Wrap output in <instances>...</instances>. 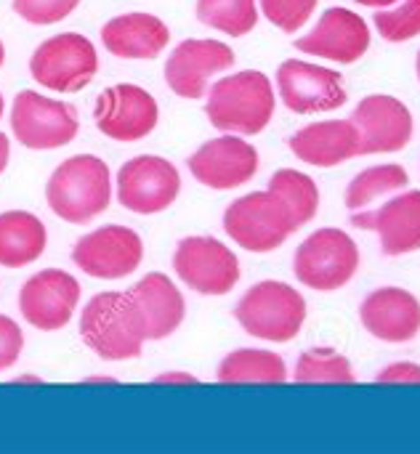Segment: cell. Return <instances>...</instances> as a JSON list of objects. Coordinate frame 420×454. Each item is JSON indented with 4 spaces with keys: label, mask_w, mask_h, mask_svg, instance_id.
Here are the masks:
<instances>
[{
    "label": "cell",
    "mask_w": 420,
    "mask_h": 454,
    "mask_svg": "<svg viewBox=\"0 0 420 454\" xmlns=\"http://www.w3.org/2000/svg\"><path fill=\"white\" fill-rule=\"evenodd\" d=\"M354 3H362V5H370V8H384V5H392L397 0H354Z\"/></svg>",
    "instance_id": "obj_37"
},
{
    "label": "cell",
    "mask_w": 420,
    "mask_h": 454,
    "mask_svg": "<svg viewBox=\"0 0 420 454\" xmlns=\"http://www.w3.org/2000/svg\"><path fill=\"white\" fill-rule=\"evenodd\" d=\"M144 258L141 237L128 226H101L83 234L72 247V263L93 279H123L131 277Z\"/></svg>",
    "instance_id": "obj_11"
},
{
    "label": "cell",
    "mask_w": 420,
    "mask_h": 454,
    "mask_svg": "<svg viewBox=\"0 0 420 454\" xmlns=\"http://www.w3.org/2000/svg\"><path fill=\"white\" fill-rule=\"evenodd\" d=\"M85 383H109V386H112V383H115V378H88Z\"/></svg>",
    "instance_id": "obj_39"
},
{
    "label": "cell",
    "mask_w": 420,
    "mask_h": 454,
    "mask_svg": "<svg viewBox=\"0 0 420 454\" xmlns=\"http://www.w3.org/2000/svg\"><path fill=\"white\" fill-rule=\"evenodd\" d=\"M176 277L200 295H226L240 282L237 255L213 237H186L173 255Z\"/></svg>",
    "instance_id": "obj_10"
},
{
    "label": "cell",
    "mask_w": 420,
    "mask_h": 454,
    "mask_svg": "<svg viewBox=\"0 0 420 454\" xmlns=\"http://www.w3.org/2000/svg\"><path fill=\"white\" fill-rule=\"evenodd\" d=\"M178 192L181 176L176 165L157 154L133 157L117 173V202L136 215L162 213L176 202Z\"/></svg>",
    "instance_id": "obj_9"
},
{
    "label": "cell",
    "mask_w": 420,
    "mask_h": 454,
    "mask_svg": "<svg viewBox=\"0 0 420 454\" xmlns=\"http://www.w3.org/2000/svg\"><path fill=\"white\" fill-rule=\"evenodd\" d=\"M352 223L378 234L386 255H408L420 250V192H405L376 213L354 210Z\"/></svg>",
    "instance_id": "obj_20"
},
{
    "label": "cell",
    "mask_w": 420,
    "mask_h": 454,
    "mask_svg": "<svg viewBox=\"0 0 420 454\" xmlns=\"http://www.w3.org/2000/svg\"><path fill=\"white\" fill-rule=\"evenodd\" d=\"M360 269V247L341 229H317L309 234L293 258L296 279L317 293L346 287Z\"/></svg>",
    "instance_id": "obj_5"
},
{
    "label": "cell",
    "mask_w": 420,
    "mask_h": 454,
    "mask_svg": "<svg viewBox=\"0 0 420 454\" xmlns=\"http://www.w3.org/2000/svg\"><path fill=\"white\" fill-rule=\"evenodd\" d=\"M352 122L362 138V154L400 152L413 138V114L394 96H368L352 114Z\"/></svg>",
    "instance_id": "obj_18"
},
{
    "label": "cell",
    "mask_w": 420,
    "mask_h": 454,
    "mask_svg": "<svg viewBox=\"0 0 420 454\" xmlns=\"http://www.w3.org/2000/svg\"><path fill=\"white\" fill-rule=\"evenodd\" d=\"M96 128L112 141H141L160 120L157 101L149 90L133 82H120L99 93L93 106Z\"/></svg>",
    "instance_id": "obj_12"
},
{
    "label": "cell",
    "mask_w": 420,
    "mask_h": 454,
    "mask_svg": "<svg viewBox=\"0 0 420 454\" xmlns=\"http://www.w3.org/2000/svg\"><path fill=\"white\" fill-rule=\"evenodd\" d=\"M128 293L133 298L147 340H162L181 327L186 303L178 287L165 274L152 271L144 279H139Z\"/></svg>",
    "instance_id": "obj_21"
},
{
    "label": "cell",
    "mask_w": 420,
    "mask_h": 454,
    "mask_svg": "<svg viewBox=\"0 0 420 454\" xmlns=\"http://www.w3.org/2000/svg\"><path fill=\"white\" fill-rule=\"evenodd\" d=\"M234 319L240 327L269 343H290L304 330L306 322V301L304 295L285 282H258L253 285L237 303Z\"/></svg>",
    "instance_id": "obj_4"
},
{
    "label": "cell",
    "mask_w": 420,
    "mask_h": 454,
    "mask_svg": "<svg viewBox=\"0 0 420 454\" xmlns=\"http://www.w3.org/2000/svg\"><path fill=\"white\" fill-rule=\"evenodd\" d=\"M11 5L29 24H56L67 19L80 0H13Z\"/></svg>",
    "instance_id": "obj_32"
},
{
    "label": "cell",
    "mask_w": 420,
    "mask_h": 454,
    "mask_svg": "<svg viewBox=\"0 0 420 454\" xmlns=\"http://www.w3.org/2000/svg\"><path fill=\"white\" fill-rule=\"evenodd\" d=\"M155 383H189V386H197L200 380L189 372H165V375H157Z\"/></svg>",
    "instance_id": "obj_35"
},
{
    "label": "cell",
    "mask_w": 420,
    "mask_h": 454,
    "mask_svg": "<svg viewBox=\"0 0 420 454\" xmlns=\"http://www.w3.org/2000/svg\"><path fill=\"white\" fill-rule=\"evenodd\" d=\"M101 43L117 59H157L170 43V29L162 19L133 11L109 19L101 27Z\"/></svg>",
    "instance_id": "obj_23"
},
{
    "label": "cell",
    "mask_w": 420,
    "mask_h": 454,
    "mask_svg": "<svg viewBox=\"0 0 420 454\" xmlns=\"http://www.w3.org/2000/svg\"><path fill=\"white\" fill-rule=\"evenodd\" d=\"M99 72V56L93 43L77 32H61L43 40L32 59L29 74L43 88L56 93H77L83 90Z\"/></svg>",
    "instance_id": "obj_7"
},
{
    "label": "cell",
    "mask_w": 420,
    "mask_h": 454,
    "mask_svg": "<svg viewBox=\"0 0 420 454\" xmlns=\"http://www.w3.org/2000/svg\"><path fill=\"white\" fill-rule=\"evenodd\" d=\"M410 184V176L402 165L389 162V165H376L362 170L360 176L352 178L349 189H346V207L349 210H362L370 202H376L384 194L400 192Z\"/></svg>",
    "instance_id": "obj_27"
},
{
    "label": "cell",
    "mask_w": 420,
    "mask_h": 454,
    "mask_svg": "<svg viewBox=\"0 0 420 454\" xmlns=\"http://www.w3.org/2000/svg\"><path fill=\"white\" fill-rule=\"evenodd\" d=\"M258 152L240 136H221L208 144H202L192 157H189V173L216 189H237L245 186L256 173H258Z\"/></svg>",
    "instance_id": "obj_16"
},
{
    "label": "cell",
    "mask_w": 420,
    "mask_h": 454,
    "mask_svg": "<svg viewBox=\"0 0 420 454\" xmlns=\"http://www.w3.org/2000/svg\"><path fill=\"white\" fill-rule=\"evenodd\" d=\"M376 29L389 43H405L420 35V0H402L400 8L376 11Z\"/></svg>",
    "instance_id": "obj_30"
},
{
    "label": "cell",
    "mask_w": 420,
    "mask_h": 454,
    "mask_svg": "<svg viewBox=\"0 0 420 454\" xmlns=\"http://www.w3.org/2000/svg\"><path fill=\"white\" fill-rule=\"evenodd\" d=\"M298 51L336 61V64H354L370 48V27L368 21L349 11V8H328L317 27L293 43Z\"/></svg>",
    "instance_id": "obj_17"
},
{
    "label": "cell",
    "mask_w": 420,
    "mask_h": 454,
    "mask_svg": "<svg viewBox=\"0 0 420 454\" xmlns=\"http://www.w3.org/2000/svg\"><path fill=\"white\" fill-rule=\"evenodd\" d=\"M418 80H420V51H418Z\"/></svg>",
    "instance_id": "obj_42"
},
{
    "label": "cell",
    "mask_w": 420,
    "mask_h": 454,
    "mask_svg": "<svg viewBox=\"0 0 420 454\" xmlns=\"http://www.w3.org/2000/svg\"><path fill=\"white\" fill-rule=\"evenodd\" d=\"M3 61H5V48H3V40H0V67H3Z\"/></svg>",
    "instance_id": "obj_40"
},
{
    "label": "cell",
    "mask_w": 420,
    "mask_h": 454,
    "mask_svg": "<svg viewBox=\"0 0 420 454\" xmlns=\"http://www.w3.org/2000/svg\"><path fill=\"white\" fill-rule=\"evenodd\" d=\"M197 19L224 35L242 37L258 24L256 0H197Z\"/></svg>",
    "instance_id": "obj_28"
},
{
    "label": "cell",
    "mask_w": 420,
    "mask_h": 454,
    "mask_svg": "<svg viewBox=\"0 0 420 454\" xmlns=\"http://www.w3.org/2000/svg\"><path fill=\"white\" fill-rule=\"evenodd\" d=\"M13 383H43L40 378H29V375H24V378H16Z\"/></svg>",
    "instance_id": "obj_38"
},
{
    "label": "cell",
    "mask_w": 420,
    "mask_h": 454,
    "mask_svg": "<svg viewBox=\"0 0 420 454\" xmlns=\"http://www.w3.org/2000/svg\"><path fill=\"white\" fill-rule=\"evenodd\" d=\"M109 168L96 154H75L64 160L45 184V202L53 215L67 223H88L109 207Z\"/></svg>",
    "instance_id": "obj_1"
},
{
    "label": "cell",
    "mask_w": 420,
    "mask_h": 454,
    "mask_svg": "<svg viewBox=\"0 0 420 454\" xmlns=\"http://www.w3.org/2000/svg\"><path fill=\"white\" fill-rule=\"evenodd\" d=\"M218 383L240 386V383H274L282 386L288 380V367L280 354L261 348H240L232 351L216 372Z\"/></svg>",
    "instance_id": "obj_25"
},
{
    "label": "cell",
    "mask_w": 420,
    "mask_h": 454,
    "mask_svg": "<svg viewBox=\"0 0 420 454\" xmlns=\"http://www.w3.org/2000/svg\"><path fill=\"white\" fill-rule=\"evenodd\" d=\"M8 157H11V144H8V136L0 133V173L8 168Z\"/></svg>",
    "instance_id": "obj_36"
},
{
    "label": "cell",
    "mask_w": 420,
    "mask_h": 454,
    "mask_svg": "<svg viewBox=\"0 0 420 454\" xmlns=\"http://www.w3.org/2000/svg\"><path fill=\"white\" fill-rule=\"evenodd\" d=\"M11 130L21 146L51 152L75 141L80 130L77 109L59 98L40 96L37 90H21L11 106Z\"/></svg>",
    "instance_id": "obj_8"
},
{
    "label": "cell",
    "mask_w": 420,
    "mask_h": 454,
    "mask_svg": "<svg viewBox=\"0 0 420 454\" xmlns=\"http://www.w3.org/2000/svg\"><path fill=\"white\" fill-rule=\"evenodd\" d=\"M360 319L384 343H410L420 333V301L402 287H381L365 298Z\"/></svg>",
    "instance_id": "obj_19"
},
{
    "label": "cell",
    "mask_w": 420,
    "mask_h": 454,
    "mask_svg": "<svg viewBox=\"0 0 420 454\" xmlns=\"http://www.w3.org/2000/svg\"><path fill=\"white\" fill-rule=\"evenodd\" d=\"M21 348H24V335L19 325L0 314V372L11 370L19 362Z\"/></svg>",
    "instance_id": "obj_33"
},
{
    "label": "cell",
    "mask_w": 420,
    "mask_h": 454,
    "mask_svg": "<svg viewBox=\"0 0 420 454\" xmlns=\"http://www.w3.org/2000/svg\"><path fill=\"white\" fill-rule=\"evenodd\" d=\"M205 114L224 133L256 136L274 117V88L258 69L221 77L208 96Z\"/></svg>",
    "instance_id": "obj_3"
},
{
    "label": "cell",
    "mask_w": 420,
    "mask_h": 454,
    "mask_svg": "<svg viewBox=\"0 0 420 454\" xmlns=\"http://www.w3.org/2000/svg\"><path fill=\"white\" fill-rule=\"evenodd\" d=\"M317 3L320 0H261V11L282 32H296L312 19Z\"/></svg>",
    "instance_id": "obj_31"
},
{
    "label": "cell",
    "mask_w": 420,
    "mask_h": 454,
    "mask_svg": "<svg viewBox=\"0 0 420 454\" xmlns=\"http://www.w3.org/2000/svg\"><path fill=\"white\" fill-rule=\"evenodd\" d=\"M269 192L282 202V207L290 213L298 229L306 226L320 210V189L314 178H309L301 170H293V168L277 170L269 178Z\"/></svg>",
    "instance_id": "obj_26"
},
{
    "label": "cell",
    "mask_w": 420,
    "mask_h": 454,
    "mask_svg": "<svg viewBox=\"0 0 420 454\" xmlns=\"http://www.w3.org/2000/svg\"><path fill=\"white\" fill-rule=\"evenodd\" d=\"M77 303L80 285L61 269H43L19 290V311L40 333H56L67 327Z\"/></svg>",
    "instance_id": "obj_14"
},
{
    "label": "cell",
    "mask_w": 420,
    "mask_h": 454,
    "mask_svg": "<svg viewBox=\"0 0 420 454\" xmlns=\"http://www.w3.org/2000/svg\"><path fill=\"white\" fill-rule=\"evenodd\" d=\"M224 231L248 253H272L282 247L298 226L272 192H253L226 207Z\"/></svg>",
    "instance_id": "obj_6"
},
{
    "label": "cell",
    "mask_w": 420,
    "mask_h": 454,
    "mask_svg": "<svg viewBox=\"0 0 420 454\" xmlns=\"http://www.w3.org/2000/svg\"><path fill=\"white\" fill-rule=\"evenodd\" d=\"M378 383H420V367L413 362H397L392 367H386L384 372H378L376 378Z\"/></svg>",
    "instance_id": "obj_34"
},
{
    "label": "cell",
    "mask_w": 420,
    "mask_h": 454,
    "mask_svg": "<svg viewBox=\"0 0 420 454\" xmlns=\"http://www.w3.org/2000/svg\"><path fill=\"white\" fill-rule=\"evenodd\" d=\"M3 106H5V101H3V93H0V117H3Z\"/></svg>",
    "instance_id": "obj_41"
},
{
    "label": "cell",
    "mask_w": 420,
    "mask_h": 454,
    "mask_svg": "<svg viewBox=\"0 0 420 454\" xmlns=\"http://www.w3.org/2000/svg\"><path fill=\"white\" fill-rule=\"evenodd\" d=\"M83 343L104 362L139 359L144 348V327L131 293H99L80 314Z\"/></svg>",
    "instance_id": "obj_2"
},
{
    "label": "cell",
    "mask_w": 420,
    "mask_h": 454,
    "mask_svg": "<svg viewBox=\"0 0 420 454\" xmlns=\"http://www.w3.org/2000/svg\"><path fill=\"white\" fill-rule=\"evenodd\" d=\"M296 383H338L352 386L354 370L352 362L338 354L336 348H309L298 356L296 364Z\"/></svg>",
    "instance_id": "obj_29"
},
{
    "label": "cell",
    "mask_w": 420,
    "mask_h": 454,
    "mask_svg": "<svg viewBox=\"0 0 420 454\" xmlns=\"http://www.w3.org/2000/svg\"><path fill=\"white\" fill-rule=\"evenodd\" d=\"M48 245L45 226L27 210L0 213V266L21 269L35 263Z\"/></svg>",
    "instance_id": "obj_24"
},
{
    "label": "cell",
    "mask_w": 420,
    "mask_h": 454,
    "mask_svg": "<svg viewBox=\"0 0 420 454\" xmlns=\"http://www.w3.org/2000/svg\"><path fill=\"white\" fill-rule=\"evenodd\" d=\"M290 152L317 168H336L362 154V138L352 120H325L301 128L290 138Z\"/></svg>",
    "instance_id": "obj_22"
},
{
    "label": "cell",
    "mask_w": 420,
    "mask_h": 454,
    "mask_svg": "<svg viewBox=\"0 0 420 454\" xmlns=\"http://www.w3.org/2000/svg\"><path fill=\"white\" fill-rule=\"evenodd\" d=\"M277 85H280L282 104L296 114L330 112L344 106L349 98L341 72L301 59H288L280 64Z\"/></svg>",
    "instance_id": "obj_13"
},
{
    "label": "cell",
    "mask_w": 420,
    "mask_h": 454,
    "mask_svg": "<svg viewBox=\"0 0 420 454\" xmlns=\"http://www.w3.org/2000/svg\"><path fill=\"white\" fill-rule=\"evenodd\" d=\"M234 64V51L221 40H184L165 61V82L181 98H202L208 80Z\"/></svg>",
    "instance_id": "obj_15"
}]
</instances>
